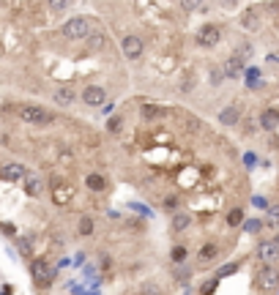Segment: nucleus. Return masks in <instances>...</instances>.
<instances>
[{"mask_svg": "<svg viewBox=\"0 0 279 295\" xmlns=\"http://www.w3.org/2000/svg\"><path fill=\"white\" fill-rule=\"evenodd\" d=\"M16 115H20V120H25V123H30V126H50L52 120H55L44 107H38V104H20Z\"/></svg>", "mask_w": 279, "mask_h": 295, "instance_id": "nucleus-1", "label": "nucleus"}, {"mask_svg": "<svg viewBox=\"0 0 279 295\" xmlns=\"http://www.w3.org/2000/svg\"><path fill=\"white\" fill-rule=\"evenodd\" d=\"M63 36L72 38V41H82V38L90 36V19L88 16H72V19L63 25Z\"/></svg>", "mask_w": 279, "mask_h": 295, "instance_id": "nucleus-2", "label": "nucleus"}, {"mask_svg": "<svg viewBox=\"0 0 279 295\" xmlns=\"http://www.w3.org/2000/svg\"><path fill=\"white\" fill-rule=\"evenodd\" d=\"M254 285H258V290L271 293L274 287H279V271L274 265H263V268L258 271V276H254Z\"/></svg>", "mask_w": 279, "mask_h": 295, "instance_id": "nucleus-3", "label": "nucleus"}, {"mask_svg": "<svg viewBox=\"0 0 279 295\" xmlns=\"http://www.w3.org/2000/svg\"><path fill=\"white\" fill-rule=\"evenodd\" d=\"M30 274H33V279H36L38 287H50L52 279H55V271L50 268L46 260H33V263H30Z\"/></svg>", "mask_w": 279, "mask_h": 295, "instance_id": "nucleus-4", "label": "nucleus"}, {"mask_svg": "<svg viewBox=\"0 0 279 295\" xmlns=\"http://www.w3.org/2000/svg\"><path fill=\"white\" fill-rule=\"evenodd\" d=\"M219 38H222V30H219L216 25H211V22H208V25H202L200 30L194 33V41L200 44V47H216Z\"/></svg>", "mask_w": 279, "mask_h": 295, "instance_id": "nucleus-5", "label": "nucleus"}, {"mask_svg": "<svg viewBox=\"0 0 279 295\" xmlns=\"http://www.w3.org/2000/svg\"><path fill=\"white\" fill-rule=\"evenodd\" d=\"M120 52H124L129 60H137V57L142 55V38H140V36H124V41H120Z\"/></svg>", "mask_w": 279, "mask_h": 295, "instance_id": "nucleus-6", "label": "nucleus"}, {"mask_svg": "<svg viewBox=\"0 0 279 295\" xmlns=\"http://www.w3.org/2000/svg\"><path fill=\"white\" fill-rule=\"evenodd\" d=\"M104 98H107V90H104L102 85H88V88L82 90V101L88 104V107H102Z\"/></svg>", "mask_w": 279, "mask_h": 295, "instance_id": "nucleus-7", "label": "nucleus"}, {"mask_svg": "<svg viewBox=\"0 0 279 295\" xmlns=\"http://www.w3.org/2000/svg\"><path fill=\"white\" fill-rule=\"evenodd\" d=\"M258 260H263L266 265H271L274 260H279V246L274 241H263V244H258Z\"/></svg>", "mask_w": 279, "mask_h": 295, "instance_id": "nucleus-8", "label": "nucleus"}, {"mask_svg": "<svg viewBox=\"0 0 279 295\" xmlns=\"http://www.w3.org/2000/svg\"><path fill=\"white\" fill-rule=\"evenodd\" d=\"M238 120H241V107L238 104H230V107H224L219 112V123L222 126H236Z\"/></svg>", "mask_w": 279, "mask_h": 295, "instance_id": "nucleus-9", "label": "nucleus"}, {"mask_svg": "<svg viewBox=\"0 0 279 295\" xmlns=\"http://www.w3.org/2000/svg\"><path fill=\"white\" fill-rule=\"evenodd\" d=\"M25 175H28L25 164H6L3 170H0V178H3V181H22Z\"/></svg>", "mask_w": 279, "mask_h": 295, "instance_id": "nucleus-10", "label": "nucleus"}, {"mask_svg": "<svg viewBox=\"0 0 279 295\" xmlns=\"http://www.w3.org/2000/svg\"><path fill=\"white\" fill-rule=\"evenodd\" d=\"M74 197V189L66 186V183H55V189H52V200H55V205H66V202H72Z\"/></svg>", "mask_w": 279, "mask_h": 295, "instance_id": "nucleus-11", "label": "nucleus"}, {"mask_svg": "<svg viewBox=\"0 0 279 295\" xmlns=\"http://www.w3.org/2000/svg\"><path fill=\"white\" fill-rule=\"evenodd\" d=\"M260 126H263L266 131L279 129V112H276L274 107H271V109H263V112H260Z\"/></svg>", "mask_w": 279, "mask_h": 295, "instance_id": "nucleus-12", "label": "nucleus"}, {"mask_svg": "<svg viewBox=\"0 0 279 295\" xmlns=\"http://www.w3.org/2000/svg\"><path fill=\"white\" fill-rule=\"evenodd\" d=\"M42 189H44V181L36 175V172H28L25 175V194H30V197H38L42 194Z\"/></svg>", "mask_w": 279, "mask_h": 295, "instance_id": "nucleus-13", "label": "nucleus"}, {"mask_svg": "<svg viewBox=\"0 0 279 295\" xmlns=\"http://www.w3.org/2000/svg\"><path fill=\"white\" fill-rule=\"evenodd\" d=\"M241 71H244V57H241V55H232L230 60H228V68H224V74H228V77H238Z\"/></svg>", "mask_w": 279, "mask_h": 295, "instance_id": "nucleus-14", "label": "nucleus"}, {"mask_svg": "<svg viewBox=\"0 0 279 295\" xmlns=\"http://www.w3.org/2000/svg\"><path fill=\"white\" fill-rule=\"evenodd\" d=\"M52 98H55V104H60V107H68L77 96H74L72 88H60V90H55V96H52Z\"/></svg>", "mask_w": 279, "mask_h": 295, "instance_id": "nucleus-15", "label": "nucleus"}, {"mask_svg": "<svg viewBox=\"0 0 279 295\" xmlns=\"http://www.w3.org/2000/svg\"><path fill=\"white\" fill-rule=\"evenodd\" d=\"M85 183H88V189H90V192H104V186H107L104 175H98V172H90V175L85 178Z\"/></svg>", "mask_w": 279, "mask_h": 295, "instance_id": "nucleus-16", "label": "nucleus"}, {"mask_svg": "<svg viewBox=\"0 0 279 295\" xmlns=\"http://www.w3.org/2000/svg\"><path fill=\"white\" fill-rule=\"evenodd\" d=\"M88 47L93 52L104 49V47H107V36H104V33H90V36H88Z\"/></svg>", "mask_w": 279, "mask_h": 295, "instance_id": "nucleus-17", "label": "nucleus"}, {"mask_svg": "<svg viewBox=\"0 0 279 295\" xmlns=\"http://www.w3.org/2000/svg\"><path fill=\"white\" fill-rule=\"evenodd\" d=\"M189 224H192V216H189V213H176V216H172V230H176V233L186 230Z\"/></svg>", "mask_w": 279, "mask_h": 295, "instance_id": "nucleus-18", "label": "nucleus"}, {"mask_svg": "<svg viewBox=\"0 0 279 295\" xmlns=\"http://www.w3.org/2000/svg\"><path fill=\"white\" fill-rule=\"evenodd\" d=\"M200 260H202V263H211V260H216V246H214V244L202 246V249H200Z\"/></svg>", "mask_w": 279, "mask_h": 295, "instance_id": "nucleus-19", "label": "nucleus"}, {"mask_svg": "<svg viewBox=\"0 0 279 295\" xmlns=\"http://www.w3.org/2000/svg\"><path fill=\"white\" fill-rule=\"evenodd\" d=\"M90 233H93L90 216H82V219H80V235H90Z\"/></svg>", "mask_w": 279, "mask_h": 295, "instance_id": "nucleus-20", "label": "nucleus"}, {"mask_svg": "<svg viewBox=\"0 0 279 295\" xmlns=\"http://www.w3.org/2000/svg\"><path fill=\"white\" fill-rule=\"evenodd\" d=\"M241 222H244V211H238V208H236V211H230V216H228V224H230V227H238Z\"/></svg>", "mask_w": 279, "mask_h": 295, "instance_id": "nucleus-21", "label": "nucleus"}, {"mask_svg": "<svg viewBox=\"0 0 279 295\" xmlns=\"http://www.w3.org/2000/svg\"><path fill=\"white\" fill-rule=\"evenodd\" d=\"M159 115H162V109L159 107H154V104H145V107H142V118H159Z\"/></svg>", "mask_w": 279, "mask_h": 295, "instance_id": "nucleus-22", "label": "nucleus"}, {"mask_svg": "<svg viewBox=\"0 0 279 295\" xmlns=\"http://www.w3.org/2000/svg\"><path fill=\"white\" fill-rule=\"evenodd\" d=\"M107 129H110V134H118V131H120V118H110Z\"/></svg>", "mask_w": 279, "mask_h": 295, "instance_id": "nucleus-23", "label": "nucleus"}, {"mask_svg": "<svg viewBox=\"0 0 279 295\" xmlns=\"http://www.w3.org/2000/svg\"><path fill=\"white\" fill-rule=\"evenodd\" d=\"M236 271H238V265H224V268H219V279H222V276H230V274H236Z\"/></svg>", "mask_w": 279, "mask_h": 295, "instance_id": "nucleus-24", "label": "nucleus"}, {"mask_svg": "<svg viewBox=\"0 0 279 295\" xmlns=\"http://www.w3.org/2000/svg\"><path fill=\"white\" fill-rule=\"evenodd\" d=\"M172 260H176V263H184V260H186V249H181V246L172 249Z\"/></svg>", "mask_w": 279, "mask_h": 295, "instance_id": "nucleus-25", "label": "nucleus"}, {"mask_svg": "<svg viewBox=\"0 0 279 295\" xmlns=\"http://www.w3.org/2000/svg\"><path fill=\"white\" fill-rule=\"evenodd\" d=\"M214 290H216V279H211V282H208V285H206V287H202V290H200V295H211Z\"/></svg>", "mask_w": 279, "mask_h": 295, "instance_id": "nucleus-26", "label": "nucleus"}, {"mask_svg": "<svg viewBox=\"0 0 279 295\" xmlns=\"http://www.w3.org/2000/svg\"><path fill=\"white\" fill-rule=\"evenodd\" d=\"M244 27H254V14H252V11L244 14Z\"/></svg>", "mask_w": 279, "mask_h": 295, "instance_id": "nucleus-27", "label": "nucleus"}, {"mask_svg": "<svg viewBox=\"0 0 279 295\" xmlns=\"http://www.w3.org/2000/svg\"><path fill=\"white\" fill-rule=\"evenodd\" d=\"M164 208L170 211V208H178V197H167L164 200Z\"/></svg>", "mask_w": 279, "mask_h": 295, "instance_id": "nucleus-28", "label": "nucleus"}, {"mask_svg": "<svg viewBox=\"0 0 279 295\" xmlns=\"http://www.w3.org/2000/svg\"><path fill=\"white\" fill-rule=\"evenodd\" d=\"M16 244H20V249H22V254H30V244H28L25 238H20L16 241Z\"/></svg>", "mask_w": 279, "mask_h": 295, "instance_id": "nucleus-29", "label": "nucleus"}, {"mask_svg": "<svg viewBox=\"0 0 279 295\" xmlns=\"http://www.w3.org/2000/svg\"><path fill=\"white\" fill-rule=\"evenodd\" d=\"M246 82H249V88H258V74H254V71H249Z\"/></svg>", "mask_w": 279, "mask_h": 295, "instance_id": "nucleus-30", "label": "nucleus"}, {"mask_svg": "<svg viewBox=\"0 0 279 295\" xmlns=\"http://www.w3.org/2000/svg\"><path fill=\"white\" fill-rule=\"evenodd\" d=\"M260 227H263L260 222H249V224H246V230H249V233H260Z\"/></svg>", "mask_w": 279, "mask_h": 295, "instance_id": "nucleus-31", "label": "nucleus"}, {"mask_svg": "<svg viewBox=\"0 0 279 295\" xmlns=\"http://www.w3.org/2000/svg\"><path fill=\"white\" fill-rule=\"evenodd\" d=\"M268 216H271V224H279V208H271Z\"/></svg>", "mask_w": 279, "mask_h": 295, "instance_id": "nucleus-32", "label": "nucleus"}, {"mask_svg": "<svg viewBox=\"0 0 279 295\" xmlns=\"http://www.w3.org/2000/svg\"><path fill=\"white\" fill-rule=\"evenodd\" d=\"M68 8V3H63V0H60V3H52V11H66Z\"/></svg>", "mask_w": 279, "mask_h": 295, "instance_id": "nucleus-33", "label": "nucleus"}, {"mask_svg": "<svg viewBox=\"0 0 279 295\" xmlns=\"http://www.w3.org/2000/svg\"><path fill=\"white\" fill-rule=\"evenodd\" d=\"M219 79H222V71H214V74H211V82H214V85H216V82H219Z\"/></svg>", "mask_w": 279, "mask_h": 295, "instance_id": "nucleus-34", "label": "nucleus"}, {"mask_svg": "<svg viewBox=\"0 0 279 295\" xmlns=\"http://www.w3.org/2000/svg\"><path fill=\"white\" fill-rule=\"evenodd\" d=\"M274 244H276V246H279V235H276V241H274Z\"/></svg>", "mask_w": 279, "mask_h": 295, "instance_id": "nucleus-35", "label": "nucleus"}]
</instances>
